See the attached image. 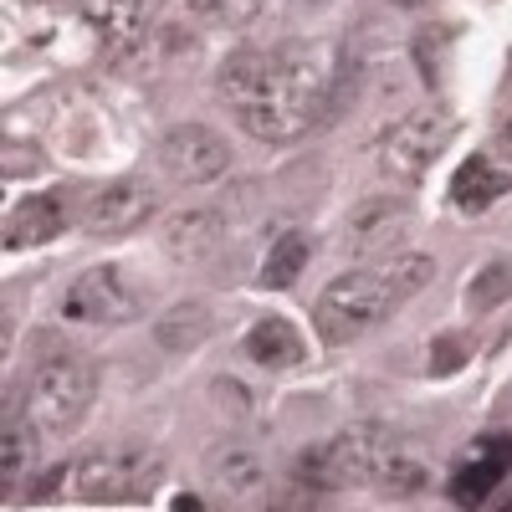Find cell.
I'll return each instance as SVG.
<instances>
[{
	"mask_svg": "<svg viewBox=\"0 0 512 512\" xmlns=\"http://www.w3.org/2000/svg\"><path fill=\"white\" fill-rule=\"evenodd\" d=\"M154 205H159V190L149 180H113L82 200L77 226L88 236H128L154 216Z\"/></svg>",
	"mask_w": 512,
	"mask_h": 512,
	"instance_id": "9c48e42d",
	"label": "cell"
},
{
	"mask_svg": "<svg viewBox=\"0 0 512 512\" xmlns=\"http://www.w3.org/2000/svg\"><path fill=\"white\" fill-rule=\"evenodd\" d=\"M262 0H190V21L210 26V31H236L246 21H256Z\"/></svg>",
	"mask_w": 512,
	"mask_h": 512,
	"instance_id": "7402d4cb",
	"label": "cell"
},
{
	"mask_svg": "<svg viewBox=\"0 0 512 512\" xmlns=\"http://www.w3.org/2000/svg\"><path fill=\"white\" fill-rule=\"evenodd\" d=\"M210 338V308L205 303H175L169 313L154 318V344L169 354H190Z\"/></svg>",
	"mask_w": 512,
	"mask_h": 512,
	"instance_id": "ac0fdd59",
	"label": "cell"
},
{
	"mask_svg": "<svg viewBox=\"0 0 512 512\" xmlns=\"http://www.w3.org/2000/svg\"><path fill=\"white\" fill-rule=\"evenodd\" d=\"M31 451H36L31 425L11 410V415H6V431H0V477H6V492H16L21 472L31 466Z\"/></svg>",
	"mask_w": 512,
	"mask_h": 512,
	"instance_id": "44dd1931",
	"label": "cell"
},
{
	"mask_svg": "<svg viewBox=\"0 0 512 512\" xmlns=\"http://www.w3.org/2000/svg\"><path fill=\"white\" fill-rule=\"evenodd\" d=\"M93 395H98V369L93 359H82L77 349H57L36 364V379H31V420L41 425L47 436H67L82 425V415L93 410Z\"/></svg>",
	"mask_w": 512,
	"mask_h": 512,
	"instance_id": "277c9868",
	"label": "cell"
},
{
	"mask_svg": "<svg viewBox=\"0 0 512 512\" xmlns=\"http://www.w3.org/2000/svg\"><path fill=\"white\" fill-rule=\"evenodd\" d=\"M144 313V292L134 287L123 267L103 262L77 272L67 297H62V318L67 323H93V328H113V323H134Z\"/></svg>",
	"mask_w": 512,
	"mask_h": 512,
	"instance_id": "52a82bcc",
	"label": "cell"
},
{
	"mask_svg": "<svg viewBox=\"0 0 512 512\" xmlns=\"http://www.w3.org/2000/svg\"><path fill=\"white\" fill-rule=\"evenodd\" d=\"M303 354L308 349H303V338H297V328L287 318H262V323H251V333H246V359L272 369V374L297 369V364H303Z\"/></svg>",
	"mask_w": 512,
	"mask_h": 512,
	"instance_id": "e0dca14e",
	"label": "cell"
},
{
	"mask_svg": "<svg viewBox=\"0 0 512 512\" xmlns=\"http://www.w3.org/2000/svg\"><path fill=\"white\" fill-rule=\"evenodd\" d=\"M159 246H164L169 262L200 267V262H210V256L226 246V216L210 210V205H185V210H175V216H164Z\"/></svg>",
	"mask_w": 512,
	"mask_h": 512,
	"instance_id": "7c38bea8",
	"label": "cell"
},
{
	"mask_svg": "<svg viewBox=\"0 0 512 512\" xmlns=\"http://www.w3.org/2000/svg\"><path fill=\"white\" fill-rule=\"evenodd\" d=\"M456 113L451 108H420L410 118H400L390 134H384L379 144V169H384V180H395V185H420L425 175H431V164L451 149L456 139Z\"/></svg>",
	"mask_w": 512,
	"mask_h": 512,
	"instance_id": "8992f818",
	"label": "cell"
},
{
	"mask_svg": "<svg viewBox=\"0 0 512 512\" xmlns=\"http://www.w3.org/2000/svg\"><path fill=\"white\" fill-rule=\"evenodd\" d=\"M502 195H512V169L497 164L492 154H472V159L456 169V180H451L456 216H487Z\"/></svg>",
	"mask_w": 512,
	"mask_h": 512,
	"instance_id": "5bb4252c",
	"label": "cell"
},
{
	"mask_svg": "<svg viewBox=\"0 0 512 512\" xmlns=\"http://www.w3.org/2000/svg\"><path fill=\"white\" fill-rule=\"evenodd\" d=\"M461 303H466V313H472V318H482V313L512 303V256H497V262H487L472 282H466Z\"/></svg>",
	"mask_w": 512,
	"mask_h": 512,
	"instance_id": "ffe728a7",
	"label": "cell"
},
{
	"mask_svg": "<svg viewBox=\"0 0 512 512\" xmlns=\"http://www.w3.org/2000/svg\"><path fill=\"white\" fill-rule=\"evenodd\" d=\"M154 159L164 169V180H175V185H210V180H221L231 169L226 139L216 134V128H205V123H175L159 139Z\"/></svg>",
	"mask_w": 512,
	"mask_h": 512,
	"instance_id": "ba28073f",
	"label": "cell"
},
{
	"mask_svg": "<svg viewBox=\"0 0 512 512\" xmlns=\"http://www.w3.org/2000/svg\"><path fill=\"white\" fill-rule=\"evenodd\" d=\"M72 482H77L82 502H144L164 482V461H159L154 446L118 441V446H103L93 456H82Z\"/></svg>",
	"mask_w": 512,
	"mask_h": 512,
	"instance_id": "5b68a950",
	"label": "cell"
},
{
	"mask_svg": "<svg viewBox=\"0 0 512 512\" xmlns=\"http://www.w3.org/2000/svg\"><path fill=\"white\" fill-rule=\"evenodd\" d=\"M82 16L113 52L144 47V0H82Z\"/></svg>",
	"mask_w": 512,
	"mask_h": 512,
	"instance_id": "2e32d148",
	"label": "cell"
},
{
	"mask_svg": "<svg viewBox=\"0 0 512 512\" xmlns=\"http://www.w3.org/2000/svg\"><path fill=\"white\" fill-rule=\"evenodd\" d=\"M308 256H313V241H308L303 231L277 236V246H267V262H262V287H272V292L292 287L297 277H303Z\"/></svg>",
	"mask_w": 512,
	"mask_h": 512,
	"instance_id": "d6986e66",
	"label": "cell"
},
{
	"mask_svg": "<svg viewBox=\"0 0 512 512\" xmlns=\"http://www.w3.org/2000/svg\"><path fill=\"white\" fill-rule=\"evenodd\" d=\"M338 82H344V67L328 47L287 41V47H246L226 57L216 93L251 139L287 144L338 108Z\"/></svg>",
	"mask_w": 512,
	"mask_h": 512,
	"instance_id": "6da1fadb",
	"label": "cell"
},
{
	"mask_svg": "<svg viewBox=\"0 0 512 512\" xmlns=\"http://www.w3.org/2000/svg\"><path fill=\"white\" fill-rule=\"evenodd\" d=\"M62 226H67L62 190H47V195H26L21 205H11L0 236H6V251H31V246H47Z\"/></svg>",
	"mask_w": 512,
	"mask_h": 512,
	"instance_id": "4fadbf2b",
	"label": "cell"
},
{
	"mask_svg": "<svg viewBox=\"0 0 512 512\" xmlns=\"http://www.w3.org/2000/svg\"><path fill=\"white\" fill-rule=\"evenodd\" d=\"M431 277L436 262L425 251H390L369 267L333 277L313 303V328L323 344H354L369 328L390 323L420 287H431Z\"/></svg>",
	"mask_w": 512,
	"mask_h": 512,
	"instance_id": "7a4b0ae2",
	"label": "cell"
},
{
	"mask_svg": "<svg viewBox=\"0 0 512 512\" xmlns=\"http://www.w3.org/2000/svg\"><path fill=\"white\" fill-rule=\"evenodd\" d=\"M497 149H507V159H512V118L497 128Z\"/></svg>",
	"mask_w": 512,
	"mask_h": 512,
	"instance_id": "cb8c5ba5",
	"label": "cell"
},
{
	"mask_svg": "<svg viewBox=\"0 0 512 512\" xmlns=\"http://www.w3.org/2000/svg\"><path fill=\"white\" fill-rule=\"evenodd\" d=\"M410 236V210L395 195H369L344 221V251L349 256H390Z\"/></svg>",
	"mask_w": 512,
	"mask_h": 512,
	"instance_id": "8fae6325",
	"label": "cell"
},
{
	"mask_svg": "<svg viewBox=\"0 0 512 512\" xmlns=\"http://www.w3.org/2000/svg\"><path fill=\"white\" fill-rule=\"evenodd\" d=\"M466 364V344L461 338H436L431 344V374H456Z\"/></svg>",
	"mask_w": 512,
	"mask_h": 512,
	"instance_id": "603a6c76",
	"label": "cell"
},
{
	"mask_svg": "<svg viewBox=\"0 0 512 512\" xmlns=\"http://www.w3.org/2000/svg\"><path fill=\"white\" fill-rule=\"evenodd\" d=\"M205 482L226 502H262L267 487H272V472H267V456L256 446L221 441V446L205 451Z\"/></svg>",
	"mask_w": 512,
	"mask_h": 512,
	"instance_id": "30bf717a",
	"label": "cell"
},
{
	"mask_svg": "<svg viewBox=\"0 0 512 512\" xmlns=\"http://www.w3.org/2000/svg\"><path fill=\"white\" fill-rule=\"evenodd\" d=\"M395 6H420V0H395Z\"/></svg>",
	"mask_w": 512,
	"mask_h": 512,
	"instance_id": "d4e9b609",
	"label": "cell"
},
{
	"mask_svg": "<svg viewBox=\"0 0 512 512\" xmlns=\"http://www.w3.org/2000/svg\"><path fill=\"white\" fill-rule=\"evenodd\" d=\"M323 456H328L333 487H384L390 497H415L431 487L425 456L374 420H359L333 441H323Z\"/></svg>",
	"mask_w": 512,
	"mask_h": 512,
	"instance_id": "3957f363",
	"label": "cell"
},
{
	"mask_svg": "<svg viewBox=\"0 0 512 512\" xmlns=\"http://www.w3.org/2000/svg\"><path fill=\"white\" fill-rule=\"evenodd\" d=\"M507 466H512V436H487V441H477L472 461H466L461 472L446 482L451 502H456V507H477V502H487V492L507 477Z\"/></svg>",
	"mask_w": 512,
	"mask_h": 512,
	"instance_id": "9a60e30c",
	"label": "cell"
}]
</instances>
